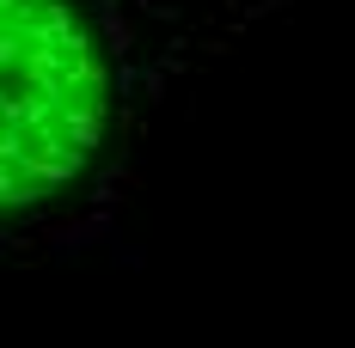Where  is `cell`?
<instances>
[{"label": "cell", "instance_id": "6da1fadb", "mask_svg": "<svg viewBox=\"0 0 355 348\" xmlns=\"http://www.w3.org/2000/svg\"><path fill=\"white\" fill-rule=\"evenodd\" d=\"M294 0H0V239L110 202Z\"/></svg>", "mask_w": 355, "mask_h": 348}]
</instances>
